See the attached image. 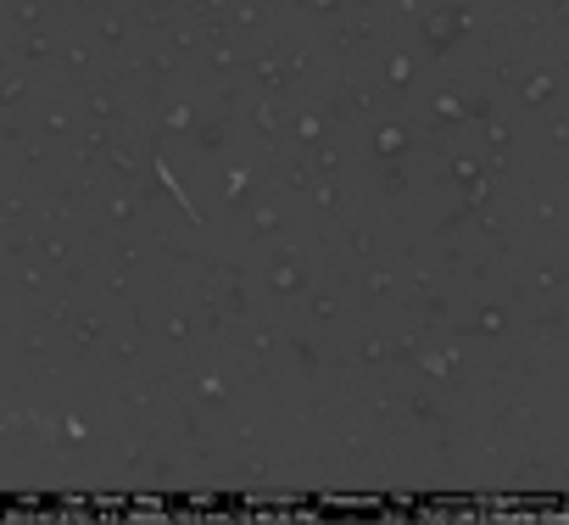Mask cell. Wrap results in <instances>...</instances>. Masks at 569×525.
Wrapping results in <instances>:
<instances>
[{
	"label": "cell",
	"mask_w": 569,
	"mask_h": 525,
	"mask_svg": "<svg viewBox=\"0 0 569 525\" xmlns=\"http://www.w3.org/2000/svg\"><path fill=\"white\" fill-rule=\"evenodd\" d=\"M330 135H336V123L325 118V107H319V101H297V107H291V129H284V146H297V151H319Z\"/></svg>",
	"instance_id": "6da1fadb"
}]
</instances>
